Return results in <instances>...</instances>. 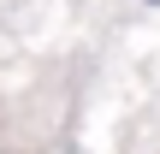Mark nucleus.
I'll return each mask as SVG.
<instances>
[{
	"label": "nucleus",
	"mask_w": 160,
	"mask_h": 154,
	"mask_svg": "<svg viewBox=\"0 0 160 154\" xmlns=\"http://www.w3.org/2000/svg\"><path fill=\"white\" fill-rule=\"evenodd\" d=\"M142 6H154V12H160V0H142Z\"/></svg>",
	"instance_id": "1"
}]
</instances>
